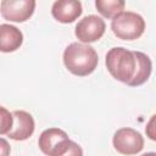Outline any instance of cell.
<instances>
[{
  "instance_id": "cell-11",
  "label": "cell",
  "mask_w": 156,
  "mask_h": 156,
  "mask_svg": "<svg viewBox=\"0 0 156 156\" xmlns=\"http://www.w3.org/2000/svg\"><path fill=\"white\" fill-rule=\"evenodd\" d=\"M134 52L136 56V69L133 79L128 84L129 87H139L144 84L149 79L152 71V63L150 57L141 51H134Z\"/></svg>"
},
{
  "instance_id": "cell-8",
  "label": "cell",
  "mask_w": 156,
  "mask_h": 156,
  "mask_svg": "<svg viewBox=\"0 0 156 156\" xmlns=\"http://www.w3.org/2000/svg\"><path fill=\"white\" fill-rule=\"evenodd\" d=\"M83 12L82 2L77 0H57L52 4L51 15L61 23L74 22Z\"/></svg>"
},
{
  "instance_id": "cell-12",
  "label": "cell",
  "mask_w": 156,
  "mask_h": 156,
  "mask_svg": "<svg viewBox=\"0 0 156 156\" xmlns=\"http://www.w3.org/2000/svg\"><path fill=\"white\" fill-rule=\"evenodd\" d=\"M126 6L124 0H96L95 7L98 12L105 18H113L123 12Z\"/></svg>"
},
{
  "instance_id": "cell-3",
  "label": "cell",
  "mask_w": 156,
  "mask_h": 156,
  "mask_svg": "<svg viewBox=\"0 0 156 156\" xmlns=\"http://www.w3.org/2000/svg\"><path fill=\"white\" fill-rule=\"evenodd\" d=\"M111 29L113 34L122 40H135L145 30L144 18L133 11H123L112 18Z\"/></svg>"
},
{
  "instance_id": "cell-6",
  "label": "cell",
  "mask_w": 156,
  "mask_h": 156,
  "mask_svg": "<svg viewBox=\"0 0 156 156\" xmlns=\"http://www.w3.org/2000/svg\"><path fill=\"white\" fill-rule=\"evenodd\" d=\"M35 5L34 0H2L0 2V12L6 21L24 22L34 13Z\"/></svg>"
},
{
  "instance_id": "cell-5",
  "label": "cell",
  "mask_w": 156,
  "mask_h": 156,
  "mask_svg": "<svg viewBox=\"0 0 156 156\" xmlns=\"http://www.w3.org/2000/svg\"><path fill=\"white\" fill-rule=\"evenodd\" d=\"M105 21L96 15H89L83 17L74 28V34L82 44H89L98 41L105 33Z\"/></svg>"
},
{
  "instance_id": "cell-14",
  "label": "cell",
  "mask_w": 156,
  "mask_h": 156,
  "mask_svg": "<svg viewBox=\"0 0 156 156\" xmlns=\"http://www.w3.org/2000/svg\"><path fill=\"white\" fill-rule=\"evenodd\" d=\"M60 156H83V150L76 141L71 140L66 150Z\"/></svg>"
},
{
  "instance_id": "cell-13",
  "label": "cell",
  "mask_w": 156,
  "mask_h": 156,
  "mask_svg": "<svg viewBox=\"0 0 156 156\" xmlns=\"http://www.w3.org/2000/svg\"><path fill=\"white\" fill-rule=\"evenodd\" d=\"M12 112H10L4 106H0V135L7 134L12 128Z\"/></svg>"
},
{
  "instance_id": "cell-1",
  "label": "cell",
  "mask_w": 156,
  "mask_h": 156,
  "mask_svg": "<svg viewBox=\"0 0 156 156\" xmlns=\"http://www.w3.org/2000/svg\"><path fill=\"white\" fill-rule=\"evenodd\" d=\"M62 58L66 68L78 77L91 74L99 63V56L95 49L82 43H71L65 49Z\"/></svg>"
},
{
  "instance_id": "cell-10",
  "label": "cell",
  "mask_w": 156,
  "mask_h": 156,
  "mask_svg": "<svg viewBox=\"0 0 156 156\" xmlns=\"http://www.w3.org/2000/svg\"><path fill=\"white\" fill-rule=\"evenodd\" d=\"M23 43L22 32L12 24H0V51L13 52L21 48Z\"/></svg>"
},
{
  "instance_id": "cell-4",
  "label": "cell",
  "mask_w": 156,
  "mask_h": 156,
  "mask_svg": "<svg viewBox=\"0 0 156 156\" xmlns=\"http://www.w3.org/2000/svg\"><path fill=\"white\" fill-rule=\"evenodd\" d=\"M112 144L117 152L126 156H132L143 150L144 138L138 130L124 127L116 130L112 138Z\"/></svg>"
},
{
  "instance_id": "cell-7",
  "label": "cell",
  "mask_w": 156,
  "mask_h": 156,
  "mask_svg": "<svg viewBox=\"0 0 156 156\" xmlns=\"http://www.w3.org/2000/svg\"><path fill=\"white\" fill-rule=\"evenodd\" d=\"M12 128L6 134L10 139L16 141H23L32 136L35 129V123L33 116L23 110H16L12 112Z\"/></svg>"
},
{
  "instance_id": "cell-17",
  "label": "cell",
  "mask_w": 156,
  "mask_h": 156,
  "mask_svg": "<svg viewBox=\"0 0 156 156\" xmlns=\"http://www.w3.org/2000/svg\"><path fill=\"white\" fill-rule=\"evenodd\" d=\"M141 156H156V154L151 151V152H146V154H143Z\"/></svg>"
},
{
  "instance_id": "cell-2",
  "label": "cell",
  "mask_w": 156,
  "mask_h": 156,
  "mask_svg": "<svg viewBox=\"0 0 156 156\" xmlns=\"http://www.w3.org/2000/svg\"><path fill=\"white\" fill-rule=\"evenodd\" d=\"M105 63L107 71L115 79L128 85L135 74L136 56L134 51H130L122 46H117L107 51Z\"/></svg>"
},
{
  "instance_id": "cell-16",
  "label": "cell",
  "mask_w": 156,
  "mask_h": 156,
  "mask_svg": "<svg viewBox=\"0 0 156 156\" xmlns=\"http://www.w3.org/2000/svg\"><path fill=\"white\" fill-rule=\"evenodd\" d=\"M11 146L9 141L4 138H0V156H10Z\"/></svg>"
},
{
  "instance_id": "cell-9",
  "label": "cell",
  "mask_w": 156,
  "mask_h": 156,
  "mask_svg": "<svg viewBox=\"0 0 156 156\" xmlns=\"http://www.w3.org/2000/svg\"><path fill=\"white\" fill-rule=\"evenodd\" d=\"M68 139V134L60 128H48L43 130L39 136L38 145L43 154L46 156H52L63 140Z\"/></svg>"
},
{
  "instance_id": "cell-15",
  "label": "cell",
  "mask_w": 156,
  "mask_h": 156,
  "mask_svg": "<svg viewBox=\"0 0 156 156\" xmlns=\"http://www.w3.org/2000/svg\"><path fill=\"white\" fill-rule=\"evenodd\" d=\"M155 118H156V116L155 115H152L151 116V118H150V121H149V123H147V126H146V134H147V136L151 139V140H156V130H155Z\"/></svg>"
}]
</instances>
